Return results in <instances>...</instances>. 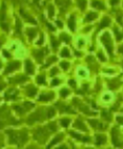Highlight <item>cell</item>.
I'll use <instances>...</instances> for the list:
<instances>
[{
  "mask_svg": "<svg viewBox=\"0 0 123 149\" xmlns=\"http://www.w3.org/2000/svg\"><path fill=\"white\" fill-rule=\"evenodd\" d=\"M54 131H57L56 123H50L48 126L39 127L38 129H36L34 132V138H35V140H38L40 143H44L46 141V139L50 136V134Z\"/></svg>",
  "mask_w": 123,
  "mask_h": 149,
  "instance_id": "1",
  "label": "cell"
},
{
  "mask_svg": "<svg viewBox=\"0 0 123 149\" xmlns=\"http://www.w3.org/2000/svg\"><path fill=\"white\" fill-rule=\"evenodd\" d=\"M6 133L10 136V143L16 144L17 146H22L27 143L29 136L27 130H6Z\"/></svg>",
  "mask_w": 123,
  "mask_h": 149,
  "instance_id": "2",
  "label": "cell"
},
{
  "mask_svg": "<svg viewBox=\"0 0 123 149\" xmlns=\"http://www.w3.org/2000/svg\"><path fill=\"white\" fill-rule=\"evenodd\" d=\"M44 119H48V109L46 111H44L43 109H39L36 112L32 113L27 119V124H34L35 122H39V121H43Z\"/></svg>",
  "mask_w": 123,
  "mask_h": 149,
  "instance_id": "3",
  "label": "cell"
},
{
  "mask_svg": "<svg viewBox=\"0 0 123 149\" xmlns=\"http://www.w3.org/2000/svg\"><path fill=\"white\" fill-rule=\"evenodd\" d=\"M112 142L115 147H118V148L123 147V142L121 140L120 132H119V129L117 127H114L112 130Z\"/></svg>",
  "mask_w": 123,
  "mask_h": 149,
  "instance_id": "4",
  "label": "cell"
},
{
  "mask_svg": "<svg viewBox=\"0 0 123 149\" xmlns=\"http://www.w3.org/2000/svg\"><path fill=\"white\" fill-rule=\"evenodd\" d=\"M102 43L105 45L108 54L113 57V51H114V47H113V40H112V38H110V35L108 34V33H104V35L102 36Z\"/></svg>",
  "mask_w": 123,
  "mask_h": 149,
  "instance_id": "5",
  "label": "cell"
},
{
  "mask_svg": "<svg viewBox=\"0 0 123 149\" xmlns=\"http://www.w3.org/2000/svg\"><path fill=\"white\" fill-rule=\"evenodd\" d=\"M13 107H14V109L18 112V113L23 115L24 112H27V110H29L31 108L34 107V104L31 103V102H25V103H23L22 105H14Z\"/></svg>",
  "mask_w": 123,
  "mask_h": 149,
  "instance_id": "6",
  "label": "cell"
},
{
  "mask_svg": "<svg viewBox=\"0 0 123 149\" xmlns=\"http://www.w3.org/2000/svg\"><path fill=\"white\" fill-rule=\"evenodd\" d=\"M88 123H89L95 129H98V130H103V129H106V127H107V124L101 123L98 120H88Z\"/></svg>",
  "mask_w": 123,
  "mask_h": 149,
  "instance_id": "7",
  "label": "cell"
},
{
  "mask_svg": "<svg viewBox=\"0 0 123 149\" xmlns=\"http://www.w3.org/2000/svg\"><path fill=\"white\" fill-rule=\"evenodd\" d=\"M56 107H58L59 110L61 112H75V110L72 108L71 106H68V105H65V104H62L60 103V102H58V103L56 104Z\"/></svg>",
  "mask_w": 123,
  "mask_h": 149,
  "instance_id": "8",
  "label": "cell"
},
{
  "mask_svg": "<svg viewBox=\"0 0 123 149\" xmlns=\"http://www.w3.org/2000/svg\"><path fill=\"white\" fill-rule=\"evenodd\" d=\"M19 66H20V62H18V61H14V62H11V63H8V67H6V74H8V72L16 70V69L19 68Z\"/></svg>",
  "mask_w": 123,
  "mask_h": 149,
  "instance_id": "9",
  "label": "cell"
},
{
  "mask_svg": "<svg viewBox=\"0 0 123 149\" xmlns=\"http://www.w3.org/2000/svg\"><path fill=\"white\" fill-rule=\"evenodd\" d=\"M18 91L16 89H8L6 93V100H15L17 98Z\"/></svg>",
  "mask_w": 123,
  "mask_h": 149,
  "instance_id": "10",
  "label": "cell"
},
{
  "mask_svg": "<svg viewBox=\"0 0 123 149\" xmlns=\"http://www.w3.org/2000/svg\"><path fill=\"white\" fill-rule=\"evenodd\" d=\"M71 134H72L74 138H76L78 140V141H81V142H84V143H86V142H89L91 141V139L88 138V136H81V134H79V133H76L74 132V131H71Z\"/></svg>",
  "mask_w": 123,
  "mask_h": 149,
  "instance_id": "11",
  "label": "cell"
},
{
  "mask_svg": "<svg viewBox=\"0 0 123 149\" xmlns=\"http://www.w3.org/2000/svg\"><path fill=\"white\" fill-rule=\"evenodd\" d=\"M54 93H42V95H40V97H39V101H50V100H52V99L54 98Z\"/></svg>",
  "mask_w": 123,
  "mask_h": 149,
  "instance_id": "12",
  "label": "cell"
},
{
  "mask_svg": "<svg viewBox=\"0 0 123 149\" xmlns=\"http://www.w3.org/2000/svg\"><path fill=\"white\" fill-rule=\"evenodd\" d=\"M46 53H48V49H38L37 52H35V58L37 59L39 62H41L43 57L45 56Z\"/></svg>",
  "mask_w": 123,
  "mask_h": 149,
  "instance_id": "13",
  "label": "cell"
},
{
  "mask_svg": "<svg viewBox=\"0 0 123 149\" xmlns=\"http://www.w3.org/2000/svg\"><path fill=\"white\" fill-rule=\"evenodd\" d=\"M95 139H96L97 145H102V144H104L106 142V136L104 134H96Z\"/></svg>",
  "mask_w": 123,
  "mask_h": 149,
  "instance_id": "14",
  "label": "cell"
},
{
  "mask_svg": "<svg viewBox=\"0 0 123 149\" xmlns=\"http://www.w3.org/2000/svg\"><path fill=\"white\" fill-rule=\"evenodd\" d=\"M62 138H63V134H57V136L53 139V141H52L51 143L48 144V148H46V149H51L53 145H55V144H57L58 142L61 141V139H62Z\"/></svg>",
  "mask_w": 123,
  "mask_h": 149,
  "instance_id": "15",
  "label": "cell"
},
{
  "mask_svg": "<svg viewBox=\"0 0 123 149\" xmlns=\"http://www.w3.org/2000/svg\"><path fill=\"white\" fill-rule=\"evenodd\" d=\"M25 70H27V72L29 74H34V66H33L32 62L29 61V60L25 61Z\"/></svg>",
  "mask_w": 123,
  "mask_h": 149,
  "instance_id": "16",
  "label": "cell"
},
{
  "mask_svg": "<svg viewBox=\"0 0 123 149\" xmlns=\"http://www.w3.org/2000/svg\"><path fill=\"white\" fill-rule=\"evenodd\" d=\"M74 127L77 128V129H81V130H86V127L85 125H84V123L82 122L81 120H76L75 124H74Z\"/></svg>",
  "mask_w": 123,
  "mask_h": 149,
  "instance_id": "17",
  "label": "cell"
},
{
  "mask_svg": "<svg viewBox=\"0 0 123 149\" xmlns=\"http://www.w3.org/2000/svg\"><path fill=\"white\" fill-rule=\"evenodd\" d=\"M20 14H21V16L23 17V18H25L27 20H29L31 23H33V24H36L37 22L35 21V19L33 18V17H31L29 15H27V13L23 11V10H20Z\"/></svg>",
  "mask_w": 123,
  "mask_h": 149,
  "instance_id": "18",
  "label": "cell"
},
{
  "mask_svg": "<svg viewBox=\"0 0 123 149\" xmlns=\"http://www.w3.org/2000/svg\"><path fill=\"white\" fill-rule=\"evenodd\" d=\"M110 19L108 17H104L101 20V23L99 25V29H101L102 27H106L107 25H110Z\"/></svg>",
  "mask_w": 123,
  "mask_h": 149,
  "instance_id": "19",
  "label": "cell"
},
{
  "mask_svg": "<svg viewBox=\"0 0 123 149\" xmlns=\"http://www.w3.org/2000/svg\"><path fill=\"white\" fill-rule=\"evenodd\" d=\"M68 26H70L71 31H73V32L75 31V16L74 15H72L68 19Z\"/></svg>",
  "mask_w": 123,
  "mask_h": 149,
  "instance_id": "20",
  "label": "cell"
},
{
  "mask_svg": "<svg viewBox=\"0 0 123 149\" xmlns=\"http://www.w3.org/2000/svg\"><path fill=\"white\" fill-rule=\"evenodd\" d=\"M27 36L29 37V39H33V38L36 36V34H37V29H27Z\"/></svg>",
  "mask_w": 123,
  "mask_h": 149,
  "instance_id": "21",
  "label": "cell"
},
{
  "mask_svg": "<svg viewBox=\"0 0 123 149\" xmlns=\"http://www.w3.org/2000/svg\"><path fill=\"white\" fill-rule=\"evenodd\" d=\"M36 93H37V89H36L34 86H29V87H27V93L29 95V96H31V97L35 96Z\"/></svg>",
  "mask_w": 123,
  "mask_h": 149,
  "instance_id": "22",
  "label": "cell"
},
{
  "mask_svg": "<svg viewBox=\"0 0 123 149\" xmlns=\"http://www.w3.org/2000/svg\"><path fill=\"white\" fill-rule=\"evenodd\" d=\"M102 118H103L104 120L108 121V122H110V121H112V116H110V112L107 111V110H103V111H102Z\"/></svg>",
  "mask_w": 123,
  "mask_h": 149,
  "instance_id": "23",
  "label": "cell"
},
{
  "mask_svg": "<svg viewBox=\"0 0 123 149\" xmlns=\"http://www.w3.org/2000/svg\"><path fill=\"white\" fill-rule=\"evenodd\" d=\"M27 79L24 77V76H20V77L14 78L11 82H13V83H22V82H24V81H27Z\"/></svg>",
  "mask_w": 123,
  "mask_h": 149,
  "instance_id": "24",
  "label": "cell"
},
{
  "mask_svg": "<svg viewBox=\"0 0 123 149\" xmlns=\"http://www.w3.org/2000/svg\"><path fill=\"white\" fill-rule=\"evenodd\" d=\"M96 18H97V14L91 12V13L87 14V16H86V18H85V21L89 22V21H92V20H94V19H96Z\"/></svg>",
  "mask_w": 123,
  "mask_h": 149,
  "instance_id": "25",
  "label": "cell"
},
{
  "mask_svg": "<svg viewBox=\"0 0 123 149\" xmlns=\"http://www.w3.org/2000/svg\"><path fill=\"white\" fill-rule=\"evenodd\" d=\"M70 123H71V120L68 118H62L61 120H60V124H61L63 127H67Z\"/></svg>",
  "mask_w": 123,
  "mask_h": 149,
  "instance_id": "26",
  "label": "cell"
},
{
  "mask_svg": "<svg viewBox=\"0 0 123 149\" xmlns=\"http://www.w3.org/2000/svg\"><path fill=\"white\" fill-rule=\"evenodd\" d=\"M92 4H93V6H94V8H101V10H103V8H104V6H103V3L100 2V1H93V2H92Z\"/></svg>",
  "mask_w": 123,
  "mask_h": 149,
  "instance_id": "27",
  "label": "cell"
},
{
  "mask_svg": "<svg viewBox=\"0 0 123 149\" xmlns=\"http://www.w3.org/2000/svg\"><path fill=\"white\" fill-rule=\"evenodd\" d=\"M37 81L39 84H45V76L44 74H40L37 77Z\"/></svg>",
  "mask_w": 123,
  "mask_h": 149,
  "instance_id": "28",
  "label": "cell"
},
{
  "mask_svg": "<svg viewBox=\"0 0 123 149\" xmlns=\"http://www.w3.org/2000/svg\"><path fill=\"white\" fill-rule=\"evenodd\" d=\"M60 38H61V40H63L64 41V42H70V36H68V35H66L65 34V33H63V34H61L60 35Z\"/></svg>",
  "mask_w": 123,
  "mask_h": 149,
  "instance_id": "29",
  "label": "cell"
},
{
  "mask_svg": "<svg viewBox=\"0 0 123 149\" xmlns=\"http://www.w3.org/2000/svg\"><path fill=\"white\" fill-rule=\"evenodd\" d=\"M114 33H115V35H116V38H117V40H121V39L123 38V34L119 33V29H118L117 27H115V31H114Z\"/></svg>",
  "mask_w": 123,
  "mask_h": 149,
  "instance_id": "30",
  "label": "cell"
},
{
  "mask_svg": "<svg viewBox=\"0 0 123 149\" xmlns=\"http://www.w3.org/2000/svg\"><path fill=\"white\" fill-rule=\"evenodd\" d=\"M60 55H61V57H70V52H68V49H67L66 47H64L63 49L61 51V53H60Z\"/></svg>",
  "mask_w": 123,
  "mask_h": 149,
  "instance_id": "31",
  "label": "cell"
},
{
  "mask_svg": "<svg viewBox=\"0 0 123 149\" xmlns=\"http://www.w3.org/2000/svg\"><path fill=\"white\" fill-rule=\"evenodd\" d=\"M16 34H21V23L18 19L16 21Z\"/></svg>",
  "mask_w": 123,
  "mask_h": 149,
  "instance_id": "32",
  "label": "cell"
},
{
  "mask_svg": "<svg viewBox=\"0 0 123 149\" xmlns=\"http://www.w3.org/2000/svg\"><path fill=\"white\" fill-rule=\"evenodd\" d=\"M51 39H52V40H51V41H52V45L54 46V48H57V47H58V45H59V42H58V41H57V39H56V38L52 37Z\"/></svg>",
  "mask_w": 123,
  "mask_h": 149,
  "instance_id": "33",
  "label": "cell"
},
{
  "mask_svg": "<svg viewBox=\"0 0 123 149\" xmlns=\"http://www.w3.org/2000/svg\"><path fill=\"white\" fill-rule=\"evenodd\" d=\"M68 93H70V91H68L67 88H63V89L60 91V95H61V97H63V98H64V97H66Z\"/></svg>",
  "mask_w": 123,
  "mask_h": 149,
  "instance_id": "34",
  "label": "cell"
},
{
  "mask_svg": "<svg viewBox=\"0 0 123 149\" xmlns=\"http://www.w3.org/2000/svg\"><path fill=\"white\" fill-rule=\"evenodd\" d=\"M60 65H61V67L64 69V70H66V69L70 67V63H68V62H61Z\"/></svg>",
  "mask_w": 123,
  "mask_h": 149,
  "instance_id": "35",
  "label": "cell"
},
{
  "mask_svg": "<svg viewBox=\"0 0 123 149\" xmlns=\"http://www.w3.org/2000/svg\"><path fill=\"white\" fill-rule=\"evenodd\" d=\"M55 61H56V57H52V58H50L48 60V62H46V64L44 65V67L48 66V65H50V64H51L52 62H55Z\"/></svg>",
  "mask_w": 123,
  "mask_h": 149,
  "instance_id": "36",
  "label": "cell"
},
{
  "mask_svg": "<svg viewBox=\"0 0 123 149\" xmlns=\"http://www.w3.org/2000/svg\"><path fill=\"white\" fill-rule=\"evenodd\" d=\"M53 15H54V8H53V6H48V16L52 18Z\"/></svg>",
  "mask_w": 123,
  "mask_h": 149,
  "instance_id": "37",
  "label": "cell"
},
{
  "mask_svg": "<svg viewBox=\"0 0 123 149\" xmlns=\"http://www.w3.org/2000/svg\"><path fill=\"white\" fill-rule=\"evenodd\" d=\"M78 4L80 6V8H81V10H84V8H85L86 2H85V1H80V2H78Z\"/></svg>",
  "mask_w": 123,
  "mask_h": 149,
  "instance_id": "38",
  "label": "cell"
},
{
  "mask_svg": "<svg viewBox=\"0 0 123 149\" xmlns=\"http://www.w3.org/2000/svg\"><path fill=\"white\" fill-rule=\"evenodd\" d=\"M59 83H60V80L59 79H54L53 80V82H52V85H58Z\"/></svg>",
  "mask_w": 123,
  "mask_h": 149,
  "instance_id": "39",
  "label": "cell"
},
{
  "mask_svg": "<svg viewBox=\"0 0 123 149\" xmlns=\"http://www.w3.org/2000/svg\"><path fill=\"white\" fill-rule=\"evenodd\" d=\"M117 121H118V123H119V124H122V125H123V117H118Z\"/></svg>",
  "mask_w": 123,
  "mask_h": 149,
  "instance_id": "40",
  "label": "cell"
},
{
  "mask_svg": "<svg viewBox=\"0 0 123 149\" xmlns=\"http://www.w3.org/2000/svg\"><path fill=\"white\" fill-rule=\"evenodd\" d=\"M42 42H43V35H41L40 40L38 41V42H37V44H38V45H40V44H42Z\"/></svg>",
  "mask_w": 123,
  "mask_h": 149,
  "instance_id": "41",
  "label": "cell"
},
{
  "mask_svg": "<svg viewBox=\"0 0 123 149\" xmlns=\"http://www.w3.org/2000/svg\"><path fill=\"white\" fill-rule=\"evenodd\" d=\"M98 55H99V58H100V60H101V61H105V58H104V57H103V55H102V53H99V54H98Z\"/></svg>",
  "mask_w": 123,
  "mask_h": 149,
  "instance_id": "42",
  "label": "cell"
},
{
  "mask_svg": "<svg viewBox=\"0 0 123 149\" xmlns=\"http://www.w3.org/2000/svg\"><path fill=\"white\" fill-rule=\"evenodd\" d=\"M57 25H58L59 27H62V26H63V24L61 23V21H60V20H57Z\"/></svg>",
  "mask_w": 123,
  "mask_h": 149,
  "instance_id": "43",
  "label": "cell"
},
{
  "mask_svg": "<svg viewBox=\"0 0 123 149\" xmlns=\"http://www.w3.org/2000/svg\"><path fill=\"white\" fill-rule=\"evenodd\" d=\"M57 74V68H53L52 69V72H51V74L53 76V74Z\"/></svg>",
  "mask_w": 123,
  "mask_h": 149,
  "instance_id": "44",
  "label": "cell"
},
{
  "mask_svg": "<svg viewBox=\"0 0 123 149\" xmlns=\"http://www.w3.org/2000/svg\"><path fill=\"white\" fill-rule=\"evenodd\" d=\"M57 149H68V148H67L66 145H62V146L58 147V148H57Z\"/></svg>",
  "mask_w": 123,
  "mask_h": 149,
  "instance_id": "45",
  "label": "cell"
},
{
  "mask_svg": "<svg viewBox=\"0 0 123 149\" xmlns=\"http://www.w3.org/2000/svg\"><path fill=\"white\" fill-rule=\"evenodd\" d=\"M3 54H4V55H6V58H8V57L11 56V55H10V54H8L6 51H3Z\"/></svg>",
  "mask_w": 123,
  "mask_h": 149,
  "instance_id": "46",
  "label": "cell"
},
{
  "mask_svg": "<svg viewBox=\"0 0 123 149\" xmlns=\"http://www.w3.org/2000/svg\"><path fill=\"white\" fill-rule=\"evenodd\" d=\"M70 85H72V86H74V87H75V82H74V80H70Z\"/></svg>",
  "mask_w": 123,
  "mask_h": 149,
  "instance_id": "47",
  "label": "cell"
},
{
  "mask_svg": "<svg viewBox=\"0 0 123 149\" xmlns=\"http://www.w3.org/2000/svg\"><path fill=\"white\" fill-rule=\"evenodd\" d=\"M119 52L123 54V45H122V46H120V48H119Z\"/></svg>",
  "mask_w": 123,
  "mask_h": 149,
  "instance_id": "48",
  "label": "cell"
},
{
  "mask_svg": "<svg viewBox=\"0 0 123 149\" xmlns=\"http://www.w3.org/2000/svg\"><path fill=\"white\" fill-rule=\"evenodd\" d=\"M29 149H37V148H35V147H31V148H29Z\"/></svg>",
  "mask_w": 123,
  "mask_h": 149,
  "instance_id": "49",
  "label": "cell"
},
{
  "mask_svg": "<svg viewBox=\"0 0 123 149\" xmlns=\"http://www.w3.org/2000/svg\"><path fill=\"white\" fill-rule=\"evenodd\" d=\"M1 43H2V41H0V45H1Z\"/></svg>",
  "mask_w": 123,
  "mask_h": 149,
  "instance_id": "50",
  "label": "cell"
},
{
  "mask_svg": "<svg viewBox=\"0 0 123 149\" xmlns=\"http://www.w3.org/2000/svg\"><path fill=\"white\" fill-rule=\"evenodd\" d=\"M0 67H1V61H0Z\"/></svg>",
  "mask_w": 123,
  "mask_h": 149,
  "instance_id": "51",
  "label": "cell"
},
{
  "mask_svg": "<svg viewBox=\"0 0 123 149\" xmlns=\"http://www.w3.org/2000/svg\"><path fill=\"white\" fill-rule=\"evenodd\" d=\"M88 149H92V148H88Z\"/></svg>",
  "mask_w": 123,
  "mask_h": 149,
  "instance_id": "52",
  "label": "cell"
}]
</instances>
